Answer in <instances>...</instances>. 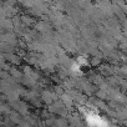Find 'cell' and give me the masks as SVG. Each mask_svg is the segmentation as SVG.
I'll use <instances>...</instances> for the list:
<instances>
[{
	"instance_id": "1",
	"label": "cell",
	"mask_w": 127,
	"mask_h": 127,
	"mask_svg": "<svg viewBox=\"0 0 127 127\" xmlns=\"http://www.w3.org/2000/svg\"><path fill=\"white\" fill-rule=\"evenodd\" d=\"M87 121H89V123L90 125H96V126H98V125H105L106 122L105 121H102L101 118H100V116H95V115H87Z\"/></svg>"
}]
</instances>
